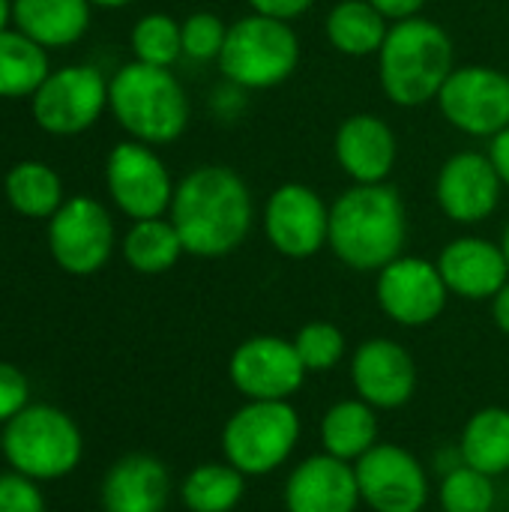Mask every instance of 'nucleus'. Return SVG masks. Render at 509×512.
Segmentation results:
<instances>
[{
    "label": "nucleus",
    "mask_w": 509,
    "mask_h": 512,
    "mask_svg": "<svg viewBox=\"0 0 509 512\" xmlns=\"http://www.w3.org/2000/svg\"><path fill=\"white\" fill-rule=\"evenodd\" d=\"M108 108L120 129L141 144H174L192 117L186 87L171 69L126 63L108 78Z\"/></svg>",
    "instance_id": "nucleus-4"
},
{
    "label": "nucleus",
    "mask_w": 509,
    "mask_h": 512,
    "mask_svg": "<svg viewBox=\"0 0 509 512\" xmlns=\"http://www.w3.org/2000/svg\"><path fill=\"white\" fill-rule=\"evenodd\" d=\"M390 24L393 21H405V18H417L423 15V9L429 6V0H369Z\"/></svg>",
    "instance_id": "nucleus-37"
},
{
    "label": "nucleus",
    "mask_w": 509,
    "mask_h": 512,
    "mask_svg": "<svg viewBox=\"0 0 509 512\" xmlns=\"http://www.w3.org/2000/svg\"><path fill=\"white\" fill-rule=\"evenodd\" d=\"M435 264L450 294L462 300H492L509 279V264L501 243L474 234L450 240Z\"/></svg>",
    "instance_id": "nucleus-20"
},
{
    "label": "nucleus",
    "mask_w": 509,
    "mask_h": 512,
    "mask_svg": "<svg viewBox=\"0 0 509 512\" xmlns=\"http://www.w3.org/2000/svg\"><path fill=\"white\" fill-rule=\"evenodd\" d=\"M300 414L291 402H243L222 426V456L243 477L279 471L300 444Z\"/></svg>",
    "instance_id": "nucleus-7"
},
{
    "label": "nucleus",
    "mask_w": 509,
    "mask_h": 512,
    "mask_svg": "<svg viewBox=\"0 0 509 512\" xmlns=\"http://www.w3.org/2000/svg\"><path fill=\"white\" fill-rule=\"evenodd\" d=\"M3 195L24 219H51L66 201L60 174L39 159L15 162L3 177Z\"/></svg>",
    "instance_id": "nucleus-26"
},
{
    "label": "nucleus",
    "mask_w": 509,
    "mask_h": 512,
    "mask_svg": "<svg viewBox=\"0 0 509 512\" xmlns=\"http://www.w3.org/2000/svg\"><path fill=\"white\" fill-rule=\"evenodd\" d=\"M105 186L114 201V207L129 216L132 222L138 219H156L168 216L171 198H174V177L162 156L141 141H120L105 162Z\"/></svg>",
    "instance_id": "nucleus-11"
},
{
    "label": "nucleus",
    "mask_w": 509,
    "mask_h": 512,
    "mask_svg": "<svg viewBox=\"0 0 509 512\" xmlns=\"http://www.w3.org/2000/svg\"><path fill=\"white\" fill-rule=\"evenodd\" d=\"M306 375L294 342L282 336H249L228 360V378L249 402H291Z\"/></svg>",
    "instance_id": "nucleus-14"
},
{
    "label": "nucleus",
    "mask_w": 509,
    "mask_h": 512,
    "mask_svg": "<svg viewBox=\"0 0 509 512\" xmlns=\"http://www.w3.org/2000/svg\"><path fill=\"white\" fill-rule=\"evenodd\" d=\"M360 501L372 512H423L429 504V474L423 462L399 444H375L354 462Z\"/></svg>",
    "instance_id": "nucleus-15"
},
{
    "label": "nucleus",
    "mask_w": 509,
    "mask_h": 512,
    "mask_svg": "<svg viewBox=\"0 0 509 512\" xmlns=\"http://www.w3.org/2000/svg\"><path fill=\"white\" fill-rule=\"evenodd\" d=\"M48 51L15 27L0 30V99H30L48 78Z\"/></svg>",
    "instance_id": "nucleus-28"
},
{
    "label": "nucleus",
    "mask_w": 509,
    "mask_h": 512,
    "mask_svg": "<svg viewBox=\"0 0 509 512\" xmlns=\"http://www.w3.org/2000/svg\"><path fill=\"white\" fill-rule=\"evenodd\" d=\"M216 63L222 78L243 93L273 90L297 72L300 36L291 21L249 12L228 24Z\"/></svg>",
    "instance_id": "nucleus-5"
},
{
    "label": "nucleus",
    "mask_w": 509,
    "mask_h": 512,
    "mask_svg": "<svg viewBox=\"0 0 509 512\" xmlns=\"http://www.w3.org/2000/svg\"><path fill=\"white\" fill-rule=\"evenodd\" d=\"M168 219L186 255L225 258L237 252L255 222V201L246 180L228 165H198L177 180Z\"/></svg>",
    "instance_id": "nucleus-1"
},
{
    "label": "nucleus",
    "mask_w": 509,
    "mask_h": 512,
    "mask_svg": "<svg viewBox=\"0 0 509 512\" xmlns=\"http://www.w3.org/2000/svg\"><path fill=\"white\" fill-rule=\"evenodd\" d=\"M132 57L147 66L171 69L183 57V30L180 21L168 12H147L135 21L129 33Z\"/></svg>",
    "instance_id": "nucleus-30"
},
{
    "label": "nucleus",
    "mask_w": 509,
    "mask_h": 512,
    "mask_svg": "<svg viewBox=\"0 0 509 512\" xmlns=\"http://www.w3.org/2000/svg\"><path fill=\"white\" fill-rule=\"evenodd\" d=\"M495 501V477H486L465 462L444 471L438 486L441 512H495Z\"/></svg>",
    "instance_id": "nucleus-31"
},
{
    "label": "nucleus",
    "mask_w": 509,
    "mask_h": 512,
    "mask_svg": "<svg viewBox=\"0 0 509 512\" xmlns=\"http://www.w3.org/2000/svg\"><path fill=\"white\" fill-rule=\"evenodd\" d=\"M375 60L381 90L399 108L435 102L444 81L459 66L450 33L426 15L393 21Z\"/></svg>",
    "instance_id": "nucleus-3"
},
{
    "label": "nucleus",
    "mask_w": 509,
    "mask_h": 512,
    "mask_svg": "<svg viewBox=\"0 0 509 512\" xmlns=\"http://www.w3.org/2000/svg\"><path fill=\"white\" fill-rule=\"evenodd\" d=\"M90 12V0H12V27L45 51L66 48L87 33Z\"/></svg>",
    "instance_id": "nucleus-22"
},
{
    "label": "nucleus",
    "mask_w": 509,
    "mask_h": 512,
    "mask_svg": "<svg viewBox=\"0 0 509 512\" xmlns=\"http://www.w3.org/2000/svg\"><path fill=\"white\" fill-rule=\"evenodd\" d=\"M186 255L183 240L168 216L138 219L129 225L123 237V261L141 276H159L177 267Z\"/></svg>",
    "instance_id": "nucleus-27"
},
{
    "label": "nucleus",
    "mask_w": 509,
    "mask_h": 512,
    "mask_svg": "<svg viewBox=\"0 0 509 512\" xmlns=\"http://www.w3.org/2000/svg\"><path fill=\"white\" fill-rule=\"evenodd\" d=\"M360 504L354 462L330 453L303 459L285 480L288 512H357Z\"/></svg>",
    "instance_id": "nucleus-19"
},
{
    "label": "nucleus",
    "mask_w": 509,
    "mask_h": 512,
    "mask_svg": "<svg viewBox=\"0 0 509 512\" xmlns=\"http://www.w3.org/2000/svg\"><path fill=\"white\" fill-rule=\"evenodd\" d=\"M246 6H249V12H258V15H270L279 21H297L315 6V0H246Z\"/></svg>",
    "instance_id": "nucleus-36"
},
{
    "label": "nucleus",
    "mask_w": 509,
    "mask_h": 512,
    "mask_svg": "<svg viewBox=\"0 0 509 512\" xmlns=\"http://www.w3.org/2000/svg\"><path fill=\"white\" fill-rule=\"evenodd\" d=\"M297 348L300 363L306 366V372H330L333 366L342 363L345 357V333L330 324V321H309L297 330V336L291 339Z\"/></svg>",
    "instance_id": "nucleus-32"
},
{
    "label": "nucleus",
    "mask_w": 509,
    "mask_h": 512,
    "mask_svg": "<svg viewBox=\"0 0 509 512\" xmlns=\"http://www.w3.org/2000/svg\"><path fill=\"white\" fill-rule=\"evenodd\" d=\"M114 246V219L96 198H66L63 207L48 219V252L54 264L69 276L99 273L111 261Z\"/></svg>",
    "instance_id": "nucleus-10"
},
{
    "label": "nucleus",
    "mask_w": 509,
    "mask_h": 512,
    "mask_svg": "<svg viewBox=\"0 0 509 512\" xmlns=\"http://www.w3.org/2000/svg\"><path fill=\"white\" fill-rule=\"evenodd\" d=\"M171 471L150 453L117 459L99 489L102 512H165L171 501Z\"/></svg>",
    "instance_id": "nucleus-21"
},
{
    "label": "nucleus",
    "mask_w": 509,
    "mask_h": 512,
    "mask_svg": "<svg viewBox=\"0 0 509 512\" xmlns=\"http://www.w3.org/2000/svg\"><path fill=\"white\" fill-rule=\"evenodd\" d=\"M180 30H183V57L195 63L219 60V51L228 36V24L222 21V15L207 12V9L192 12L180 21Z\"/></svg>",
    "instance_id": "nucleus-33"
},
{
    "label": "nucleus",
    "mask_w": 509,
    "mask_h": 512,
    "mask_svg": "<svg viewBox=\"0 0 509 512\" xmlns=\"http://www.w3.org/2000/svg\"><path fill=\"white\" fill-rule=\"evenodd\" d=\"M3 459L12 471L48 483L69 477L84 456V435L78 423L54 405H27L0 435Z\"/></svg>",
    "instance_id": "nucleus-6"
},
{
    "label": "nucleus",
    "mask_w": 509,
    "mask_h": 512,
    "mask_svg": "<svg viewBox=\"0 0 509 512\" xmlns=\"http://www.w3.org/2000/svg\"><path fill=\"white\" fill-rule=\"evenodd\" d=\"M12 27V0H0V30Z\"/></svg>",
    "instance_id": "nucleus-40"
},
{
    "label": "nucleus",
    "mask_w": 509,
    "mask_h": 512,
    "mask_svg": "<svg viewBox=\"0 0 509 512\" xmlns=\"http://www.w3.org/2000/svg\"><path fill=\"white\" fill-rule=\"evenodd\" d=\"M30 405V384L21 369L0 360V426Z\"/></svg>",
    "instance_id": "nucleus-35"
},
{
    "label": "nucleus",
    "mask_w": 509,
    "mask_h": 512,
    "mask_svg": "<svg viewBox=\"0 0 509 512\" xmlns=\"http://www.w3.org/2000/svg\"><path fill=\"white\" fill-rule=\"evenodd\" d=\"M93 6H99V9H123V6H129L132 0H90Z\"/></svg>",
    "instance_id": "nucleus-41"
},
{
    "label": "nucleus",
    "mask_w": 509,
    "mask_h": 512,
    "mask_svg": "<svg viewBox=\"0 0 509 512\" xmlns=\"http://www.w3.org/2000/svg\"><path fill=\"white\" fill-rule=\"evenodd\" d=\"M492 321L504 336H509V279L504 282V288L492 297Z\"/></svg>",
    "instance_id": "nucleus-39"
},
{
    "label": "nucleus",
    "mask_w": 509,
    "mask_h": 512,
    "mask_svg": "<svg viewBox=\"0 0 509 512\" xmlns=\"http://www.w3.org/2000/svg\"><path fill=\"white\" fill-rule=\"evenodd\" d=\"M261 225L267 243L282 258L306 261L330 243V204L309 183L288 180L270 192Z\"/></svg>",
    "instance_id": "nucleus-12"
},
{
    "label": "nucleus",
    "mask_w": 509,
    "mask_h": 512,
    "mask_svg": "<svg viewBox=\"0 0 509 512\" xmlns=\"http://www.w3.org/2000/svg\"><path fill=\"white\" fill-rule=\"evenodd\" d=\"M504 180L483 150H459L444 159L435 177V201L456 225H480L495 216L504 195Z\"/></svg>",
    "instance_id": "nucleus-16"
},
{
    "label": "nucleus",
    "mask_w": 509,
    "mask_h": 512,
    "mask_svg": "<svg viewBox=\"0 0 509 512\" xmlns=\"http://www.w3.org/2000/svg\"><path fill=\"white\" fill-rule=\"evenodd\" d=\"M501 249H504V255H507V264H509V222H507V228H504V234H501Z\"/></svg>",
    "instance_id": "nucleus-42"
},
{
    "label": "nucleus",
    "mask_w": 509,
    "mask_h": 512,
    "mask_svg": "<svg viewBox=\"0 0 509 512\" xmlns=\"http://www.w3.org/2000/svg\"><path fill=\"white\" fill-rule=\"evenodd\" d=\"M408 240V207L396 186L351 183L330 204V252L357 273H378Z\"/></svg>",
    "instance_id": "nucleus-2"
},
{
    "label": "nucleus",
    "mask_w": 509,
    "mask_h": 512,
    "mask_svg": "<svg viewBox=\"0 0 509 512\" xmlns=\"http://www.w3.org/2000/svg\"><path fill=\"white\" fill-rule=\"evenodd\" d=\"M0 512H45V498L36 480L18 471L0 474Z\"/></svg>",
    "instance_id": "nucleus-34"
},
{
    "label": "nucleus",
    "mask_w": 509,
    "mask_h": 512,
    "mask_svg": "<svg viewBox=\"0 0 509 512\" xmlns=\"http://www.w3.org/2000/svg\"><path fill=\"white\" fill-rule=\"evenodd\" d=\"M486 153L492 156V162H495V168H498L504 186L509 189V126L489 141V150H486Z\"/></svg>",
    "instance_id": "nucleus-38"
},
{
    "label": "nucleus",
    "mask_w": 509,
    "mask_h": 512,
    "mask_svg": "<svg viewBox=\"0 0 509 512\" xmlns=\"http://www.w3.org/2000/svg\"><path fill=\"white\" fill-rule=\"evenodd\" d=\"M378 309L399 327H426L441 318L450 288L435 261L420 255H399L375 273Z\"/></svg>",
    "instance_id": "nucleus-13"
},
{
    "label": "nucleus",
    "mask_w": 509,
    "mask_h": 512,
    "mask_svg": "<svg viewBox=\"0 0 509 512\" xmlns=\"http://www.w3.org/2000/svg\"><path fill=\"white\" fill-rule=\"evenodd\" d=\"M246 495V477L228 462L195 465L180 486V501L189 512H234Z\"/></svg>",
    "instance_id": "nucleus-29"
},
{
    "label": "nucleus",
    "mask_w": 509,
    "mask_h": 512,
    "mask_svg": "<svg viewBox=\"0 0 509 512\" xmlns=\"http://www.w3.org/2000/svg\"><path fill=\"white\" fill-rule=\"evenodd\" d=\"M459 459L486 477L509 474V408H480L459 435Z\"/></svg>",
    "instance_id": "nucleus-24"
},
{
    "label": "nucleus",
    "mask_w": 509,
    "mask_h": 512,
    "mask_svg": "<svg viewBox=\"0 0 509 512\" xmlns=\"http://www.w3.org/2000/svg\"><path fill=\"white\" fill-rule=\"evenodd\" d=\"M390 21L369 0H339L324 18V36L345 57H378Z\"/></svg>",
    "instance_id": "nucleus-23"
},
{
    "label": "nucleus",
    "mask_w": 509,
    "mask_h": 512,
    "mask_svg": "<svg viewBox=\"0 0 509 512\" xmlns=\"http://www.w3.org/2000/svg\"><path fill=\"white\" fill-rule=\"evenodd\" d=\"M351 384L357 399L369 402L375 411H396L414 399L417 363L402 342L375 336L354 348Z\"/></svg>",
    "instance_id": "nucleus-17"
},
{
    "label": "nucleus",
    "mask_w": 509,
    "mask_h": 512,
    "mask_svg": "<svg viewBox=\"0 0 509 512\" xmlns=\"http://www.w3.org/2000/svg\"><path fill=\"white\" fill-rule=\"evenodd\" d=\"M108 108V78L87 63L51 69L30 96V114L48 135H81Z\"/></svg>",
    "instance_id": "nucleus-9"
},
{
    "label": "nucleus",
    "mask_w": 509,
    "mask_h": 512,
    "mask_svg": "<svg viewBox=\"0 0 509 512\" xmlns=\"http://www.w3.org/2000/svg\"><path fill=\"white\" fill-rule=\"evenodd\" d=\"M441 117L468 138H495L509 126V75L498 66L462 63L438 93Z\"/></svg>",
    "instance_id": "nucleus-8"
},
{
    "label": "nucleus",
    "mask_w": 509,
    "mask_h": 512,
    "mask_svg": "<svg viewBox=\"0 0 509 512\" xmlns=\"http://www.w3.org/2000/svg\"><path fill=\"white\" fill-rule=\"evenodd\" d=\"M324 453L357 462L378 444V414L363 399H342L330 405L321 417Z\"/></svg>",
    "instance_id": "nucleus-25"
},
{
    "label": "nucleus",
    "mask_w": 509,
    "mask_h": 512,
    "mask_svg": "<svg viewBox=\"0 0 509 512\" xmlns=\"http://www.w3.org/2000/svg\"><path fill=\"white\" fill-rule=\"evenodd\" d=\"M333 156L351 183H387L399 159V138L381 114L357 111L339 123Z\"/></svg>",
    "instance_id": "nucleus-18"
}]
</instances>
